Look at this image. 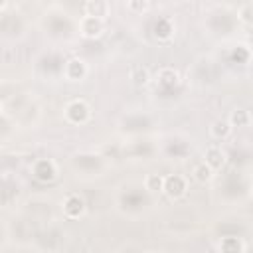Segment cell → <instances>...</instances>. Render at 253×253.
I'll use <instances>...</instances> for the list:
<instances>
[{
    "label": "cell",
    "mask_w": 253,
    "mask_h": 253,
    "mask_svg": "<svg viewBox=\"0 0 253 253\" xmlns=\"http://www.w3.org/2000/svg\"><path fill=\"white\" fill-rule=\"evenodd\" d=\"M65 119L71 125H85L91 119V107L85 99H73L65 107Z\"/></svg>",
    "instance_id": "6da1fadb"
},
{
    "label": "cell",
    "mask_w": 253,
    "mask_h": 253,
    "mask_svg": "<svg viewBox=\"0 0 253 253\" xmlns=\"http://www.w3.org/2000/svg\"><path fill=\"white\" fill-rule=\"evenodd\" d=\"M32 176L38 182H43V184L53 182L57 178V164L51 158H38L32 164Z\"/></svg>",
    "instance_id": "7a4b0ae2"
},
{
    "label": "cell",
    "mask_w": 253,
    "mask_h": 253,
    "mask_svg": "<svg viewBox=\"0 0 253 253\" xmlns=\"http://www.w3.org/2000/svg\"><path fill=\"white\" fill-rule=\"evenodd\" d=\"M162 192L172 198V200H178L182 196H186L188 192V180L182 176V174H170V176H164V188Z\"/></svg>",
    "instance_id": "3957f363"
},
{
    "label": "cell",
    "mask_w": 253,
    "mask_h": 253,
    "mask_svg": "<svg viewBox=\"0 0 253 253\" xmlns=\"http://www.w3.org/2000/svg\"><path fill=\"white\" fill-rule=\"evenodd\" d=\"M61 206H63V215L67 219H79L87 211V204H85V200L79 194H67L63 198Z\"/></svg>",
    "instance_id": "277c9868"
},
{
    "label": "cell",
    "mask_w": 253,
    "mask_h": 253,
    "mask_svg": "<svg viewBox=\"0 0 253 253\" xmlns=\"http://www.w3.org/2000/svg\"><path fill=\"white\" fill-rule=\"evenodd\" d=\"M79 32L87 40L101 38L103 32H105V20L93 18V16H81V20H79Z\"/></svg>",
    "instance_id": "5b68a950"
},
{
    "label": "cell",
    "mask_w": 253,
    "mask_h": 253,
    "mask_svg": "<svg viewBox=\"0 0 253 253\" xmlns=\"http://www.w3.org/2000/svg\"><path fill=\"white\" fill-rule=\"evenodd\" d=\"M204 162H206L213 172H215V170H221V168L225 166V162H227V152H225L221 146L211 144V146H208L206 152H204Z\"/></svg>",
    "instance_id": "8992f818"
},
{
    "label": "cell",
    "mask_w": 253,
    "mask_h": 253,
    "mask_svg": "<svg viewBox=\"0 0 253 253\" xmlns=\"http://www.w3.org/2000/svg\"><path fill=\"white\" fill-rule=\"evenodd\" d=\"M63 75L69 81H81L87 75V63L81 57H71L63 65Z\"/></svg>",
    "instance_id": "52a82bcc"
},
{
    "label": "cell",
    "mask_w": 253,
    "mask_h": 253,
    "mask_svg": "<svg viewBox=\"0 0 253 253\" xmlns=\"http://www.w3.org/2000/svg\"><path fill=\"white\" fill-rule=\"evenodd\" d=\"M109 10H111V6L105 0H87L83 4V16H93V18L105 20L109 16Z\"/></svg>",
    "instance_id": "ba28073f"
},
{
    "label": "cell",
    "mask_w": 253,
    "mask_h": 253,
    "mask_svg": "<svg viewBox=\"0 0 253 253\" xmlns=\"http://www.w3.org/2000/svg\"><path fill=\"white\" fill-rule=\"evenodd\" d=\"M180 71L176 67H170V65H164L156 71V81L162 85V87H174L180 83Z\"/></svg>",
    "instance_id": "9c48e42d"
},
{
    "label": "cell",
    "mask_w": 253,
    "mask_h": 253,
    "mask_svg": "<svg viewBox=\"0 0 253 253\" xmlns=\"http://www.w3.org/2000/svg\"><path fill=\"white\" fill-rule=\"evenodd\" d=\"M152 34H154V38L160 40V42L170 40V38L174 36V24H172V20H170V18H158V20L154 22V26H152Z\"/></svg>",
    "instance_id": "30bf717a"
},
{
    "label": "cell",
    "mask_w": 253,
    "mask_h": 253,
    "mask_svg": "<svg viewBox=\"0 0 253 253\" xmlns=\"http://www.w3.org/2000/svg\"><path fill=\"white\" fill-rule=\"evenodd\" d=\"M233 132V126L229 125L227 119H215L211 125H210V134L215 138V140H225L229 138Z\"/></svg>",
    "instance_id": "8fae6325"
},
{
    "label": "cell",
    "mask_w": 253,
    "mask_h": 253,
    "mask_svg": "<svg viewBox=\"0 0 253 253\" xmlns=\"http://www.w3.org/2000/svg\"><path fill=\"white\" fill-rule=\"evenodd\" d=\"M227 121H229V125L235 128H245V126H249V123H251V113L247 111V109H233L231 113H229V117H227Z\"/></svg>",
    "instance_id": "7c38bea8"
},
{
    "label": "cell",
    "mask_w": 253,
    "mask_h": 253,
    "mask_svg": "<svg viewBox=\"0 0 253 253\" xmlns=\"http://www.w3.org/2000/svg\"><path fill=\"white\" fill-rule=\"evenodd\" d=\"M219 253H245V243L239 237H223L219 241Z\"/></svg>",
    "instance_id": "4fadbf2b"
},
{
    "label": "cell",
    "mask_w": 253,
    "mask_h": 253,
    "mask_svg": "<svg viewBox=\"0 0 253 253\" xmlns=\"http://www.w3.org/2000/svg\"><path fill=\"white\" fill-rule=\"evenodd\" d=\"M213 170L202 160V162H198L194 168H192V178L198 182V184H208V182H211V178H213Z\"/></svg>",
    "instance_id": "5bb4252c"
},
{
    "label": "cell",
    "mask_w": 253,
    "mask_h": 253,
    "mask_svg": "<svg viewBox=\"0 0 253 253\" xmlns=\"http://www.w3.org/2000/svg\"><path fill=\"white\" fill-rule=\"evenodd\" d=\"M144 188L150 192V194H160L162 188H164V176L162 174H156V172H150L144 176Z\"/></svg>",
    "instance_id": "9a60e30c"
},
{
    "label": "cell",
    "mask_w": 253,
    "mask_h": 253,
    "mask_svg": "<svg viewBox=\"0 0 253 253\" xmlns=\"http://www.w3.org/2000/svg\"><path fill=\"white\" fill-rule=\"evenodd\" d=\"M130 79H132V83H136V85H146V83L150 81V71H148L146 67H142V65H136V67H132V71H130Z\"/></svg>",
    "instance_id": "2e32d148"
},
{
    "label": "cell",
    "mask_w": 253,
    "mask_h": 253,
    "mask_svg": "<svg viewBox=\"0 0 253 253\" xmlns=\"http://www.w3.org/2000/svg\"><path fill=\"white\" fill-rule=\"evenodd\" d=\"M150 6L152 4L148 0H130V2H126V10L132 12V14H144V12L150 10Z\"/></svg>",
    "instance_id": "e0dca14e"
},
{
    "label": "cell",
    "mask_w": 253,
    "mask_h": 253,
    "mask_svg": "<svg viewBox=\"0 0 253 253\" xmlns=\"http://www.w3.org/2000/svg\"><path fill=\"white\" fill-rule=\"evenodd\" d=\"M239 18H241V22H245L247 26L251 24V4H245V6H243V10H241V16H239Z\"/></svg>",
    "instance_id": "ac0fdd59"
},
{
    "label": "cell",
    "mask_w": 253,
    "mask_h": 253,
    "mask_svg": "<svg viewBox=\"0 0 253 253\" xmlns=\"http://www.w3.org/2000/svg\"><path fill=\"white\" fill-rule=\"evenodd\" d=\"M4 8H8V2H4V0H0V12H2Z\"/></svg>",
    "instance_id": "d6986e66"
},
{
    "label": "cell",
    "mask_w": 253,
    "mask_h": 253,
    "mask_svg": "<svg viewBox=\"0 0 253 253\" xmlns=\"http://www.w3.org/2000/svg\"><path fill=\"white\" fill-rule=\"evenodd\" d=\"M0 111H2V101H0Z\"/></svg>",
    "instance_id": "ffe728a7"
}]
</instances>
